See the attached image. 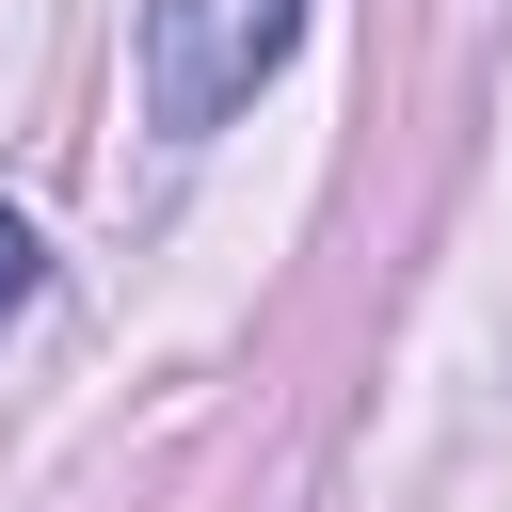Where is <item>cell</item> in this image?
I'll use <instances>...</instances> for the list:
<instances>
[{"label":"cell","mask_w":512,"mask_h":512,"mask_svg":"<svg viewBox=\"0 0 512 512\" xmlns=\"http://www.w3.org/2000/svg\"><path fill=\"white\" fill-rule=\"evenodd\" d=\"M32 288H48V240H32V224H16V208H0V320H16V304H32Z\"/></svg>","instance_id":"2"},{"label":"cell","mask_w":512,"mask_h":512,"mask_svg":"<svg viewBox=\"0 0 512 512\" xmlns=\"http://www.w3.org/2000/svg\"><path fill=\"white\" fill-rule=\"evenodd\" d=\"M304 0H144V128L160 144H208L272 64H288Z\"/></svg>","instance_id":"1"}]
</instances>
